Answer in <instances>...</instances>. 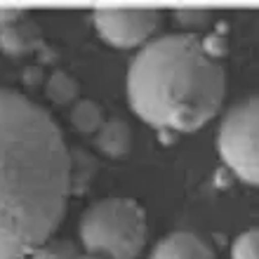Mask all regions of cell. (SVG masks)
<instances>
[{"label":"cell","mask_w":259,"mask_h":259,"mask_svg":"<svg viewBox=\"0 0 259 259\" xmlns=\"http://www.w3.org/2000/svg\"><path fill=\"white\" fill-rule=\"evenodd\" d=\"M73 158L48 111L0 88V259L45 245L64 217Z\"/></svg>","instance_id":"obj_1"},{"label":"cell","mask_w":259,"mask_h":259,"mask_svg":"<svg viewBox=\"0 0 259 259\" xmlns=\"http://www.w3.org/2000/svg\"><path fill=\"white\" fill-rule=\"evenodd\" d=\"M224 92V68L193 33L163 35L144 45L127 71L130 106L158 130H198L217 116Z\"/></svg>","instance_id":"obj_2"},{"label":"cell","mask_w":259,"mask_h":259,"mask_svg":"<svg viewBox=\"0 0 259 259\" xmlns=\"http://www.w3.org/2000/svg\"><path fill=\"white\" fill-rule=\"evenodd\" d=\"M80 240L97 257L135 259L146 243V214L130 198H104L82 214Z\"/></svg>","instance_id":"obj_3"},{"label":"cell","mask_w":259,"mask_h":259,"mask_svg":"<svg viewBox=\"0 0 259 259\" xmlns=\"http://www.w3.org/2000/svg\"><path fill=\"white\" fill-rule=\"evenodd\" d=\"M217 149L243 182L259 186V97L236 104L222 120Z\"/></svg>","instance_id":"obj_4"},{"label":"cell","mask_w":259,"mask_h":259,"mask_svg":"<svg viewBox=\"0 0 259 259\" xmlns=\"http://www.w3.org/2000/svg\"><path fill=\"white\" fill-rule=\"evenodd\" d=\"M97 33L120 50L139 48L158 28L156 10H97L92 14Z\"/></svg>","instance_id":"obj_5"},{"label":"cell","mask_w":259,"mask_h":259,"mask_svg":"<svg viewBox=\"0 0 259 259\" xmlns=\"http://www.w3.org/2000/svg\"><path fill=\"white\" fill-rule=\"evenodd\" d=\"M151 259H214V252L196 233L177 231L158 243Z\"/></svg>","instance_id":"obj_6"},{"label":"cell","mask_w":259,"mask_h":259,"mask_svg":"<svg viewBox=\"0 0 259 259\" xmlns=\"http://www.w3.org/2000/svg\"><path fill=\"white\" fill-rule=\"evenodd\" d=\"M38 45V26H33L31 21H12L7 26L0 28V48L7 55H28L31 50Z\"/></svg>","instance_id":"obj_7"},{"label":"cell","mask_w":259,"mask_h":259,"mask_svg":"<svg viewBox=\"0 0 259 259\" xmlns=\"http://www.w3.org/2000/svg\"><path fill=\"white\" fill-rule=\"evenodd\" d=\"M130 146H132V132H130L127 123L120 118L106 120L97 132V149L111 158L125 156Z\"/></svg>","instance_id":"obj_8"},{"label":"cell","mask_w":259,"mask_h":259,"mask_svg":"<svg viewBox=\"0 0 259 259\" xmlns=\"http://www.w3.org/2000/svg\"><path fill=\"white\" fill-rule=\"evenodd\" d=\"M71 123L78 132L90 135V132H99V127L104 125V113L95 102H78L71 111Z\"/></svg>","instance_id":"obj_9"},{"label":"cell","mask_w":259,"mask_h":259,"mask_svg":"<svg viewBox=\"0 0 259 259\" xmlns=\"http://www.w3.org/2000/svg\"><path fill=\"white\" fill-rule=\"evenodd\" d=\"M78 95V85L73 78H68L66 73H55L48 82V97L57 104H68L73 102V97Z\"/></svg>","instance_id":"obj_10"},{"label":"cell","mask_w":259,"mask_h":259,"mask_svg":"<svg viewBox=\"0 0 259 259\" xmlns=\"http://www.w3.org/2000/svg\"><path fill=\"white\" fill-rule=\"evenodd\" d=\"M33 259H80L78 247L68 240H48L31 254Z\"/></svg>","instance_id":"obj_11"},{"label":"cell","mask_w":259,"mask_h":259,"mask_svg":"<svg viewBox=\"0 0 259 259\" xmlns=\"http://www.w3.org/2000/svg\"><path fill=\"white\" fill-rule=\"evenodd\" d=\"M231 259H259V229H250L233 240Z\"/></svg>","instance_id":"obj_12"},{"label":"cell","mask_w":259,"mask_h":259,"mask_svg":"<svg viewBox=\"0 0 259 259\" xmlns=\"http://www.w3.org/2000/svg\"><path fill=\"white\" fill-rule=\"evenodd\" d=\"M19 19V10H0V28Z\"/></svg>","instance_id":"obj_13"},{"label":"cell","mask_w":259,"mask_h":259,"mask_svg":"<svg viewBox=\"0 0 259 259\" xmlns=\"http://www.w3.org/2000/svg\"><path fill=\"white\" fill-rule=\"evenodd\" d=\"M80 259H104V257H97V254H88V257H80Z\"/></svg>","instance_id":"obj_14"}]
</instances>
